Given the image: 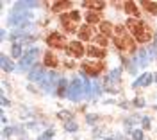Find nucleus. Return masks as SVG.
<instances>
[{"label":"nucleus","instance_id":"33","mask_svg":"<svg viewBox=\"0 0 157 140\" xmlns=\"http://www.w3.org/2000/svg\"><path fill=\"white\" fill-rule=\"evenodd\" d=\"M95 41H97V43L100 45V47H105V45H107V38H105L104 34H100V36H97V38H95Z\"/></svg>","mask_w":157,"mask_h":140},{"label":"nucleus","instance_id":"24","mask_svg":"<svg viewBox=\"0 0 157 140\" xmlns=\"http://www.w3.org/2000/svg\"><path fill=\"white\" fill-rule=\"evenodd\" d=\"M100 31H102L104 36H111V34H113V23H109V22H102V23H100Z\"/></svg>","mask_w":157,"mask_h":140},{"label":"nucleus","instance_id":"20","mask_svg":"<svg viewBox=\"0 0 157 140\" xmlns=\"http://www.w3.org/2000/svg\"><path fill=\"white\" fill-rule=\"evenodd\" d=\"M70 6H71V2H68V0H59V2H56L52 6V9L56 11V13H61V11L70 9Z\"/></svg>","mask_w":157,"mask_h":140},{"label":"nucleus","instance_id":"10","mask_svg":"<svg viewBox=\"0 0 157 140\" xmlns=\"http://www.w3.org/2000/svg\"><path fill=\"white\" fill-rule=\"evenodd\" d=\"M45 77H47V76H45V70H43L41 65H36V67L29 72V81H39V83H43Z\"/></svg>","mask_w":157,"mask_h":140},{"label":"nucleus","instance_id":"16","mask_svg":"<svg viewBox=\"0 0 157 140\" xmlns=\"http://www.w3.org/2000/svg\"><path fill=\"white\" fill-rule=\"evenodd\" d=\"M68 88H70L68 79L61 77V81H59V84H57V88H56V92H57L59 97H63V95H66V93H68Z\"/></svg>","mask_w":157,"mask_h":140},{"label":"nucleus","instance_id":"40","mask_svg":"<svg viewBox=\"0 0 157 140\" xmlns=\"http://www.w3.org/2000/svg\"><path fill=\"white\" fill-rule=\"evenodd\" d=\"M66 67H68V68H71V67H75V63H73V61L70 60V61H68V63H66Z\"/></svg>","mask_w":157,"mask_h":140},{"label":"nucleus","instance_id":"2","mask_svg":"<svg viewBox=\"0 0 157 140\" xmlns=\"http://www.w3.org/2000/svg\"><path fill=\"white\" fill-rule=\"evenodd\" d=\"M84 95H86V92H84V81L80 79V77L71 79L66 97H68L70 101H73V102H78V101H82Z\"/></svg>","mask_w":157,"mask_h":140},{"label":"nucleus","instance_id":"7","mask_svg":"<svg viewBox=\"0 0 157 140\" xmlns=\"http://www.w3.org/2000/svg\"><path fill=\"white\" fill-rule=\"evenodd\" d=\"M114 45H116L120 50H134L136 45H134V40L130 36H123V38H114Z\"/></svg>","mask_w":157,"mask_h":140},{"label":"nucleus","instance_id":"8","mask_svg":"<svg viewBox=\"0 0 157 140\" xmlns=\"http://www.w3.org/2000/svg\"><path fill=\"white\" fill-rule=\"evenodd\" d=\"M132 63H134L136 67H147L148 63H150V54H148V50L147 49H141L136 54V58L132 60Z\"/></svg>","mask_w":157,"mask_h":140},{"label":"nucleus","instance_id":"29","mask_svg":"<svg viewBox=\"0 0 157 140\" xmlns=\"http://www.w3.org/2000/svg\"><path fill=\"white\" fill-rule=\"evenodd\" d=\"M54 133H56L54 130H47L45 133H41V135H39L38 140H52V138H54Z\"/></svg>","mask_w":157,"mask_h":140},{"label":"nucleus","instance_id":"38","mask_svg":"<svg viewBox=\"0 0 157 140\" xmlns=\"http://www.w3.org/2000/svg\"><path fill=\"white\" fill-rule=\"evenodd\" d=\"M143 128H145V130H148V128H150V117H143Z\"/></svg>","mask_w":157,"mask_h":140},{"label":"nucleus","instance_id":"43","mask_svg":"<svg viewBox=\"0 0 157 140\" xmlns=\"http://www.w3.org/2000/svg\"><path fill=\"white\" fill-rule=\"evenodd\" d=\"M105 140H114V138H105Z\"/></svg>","mask_w":157,"mask_h":140},{"label":"nucleus","instance_id":"27","mask_svg":"<svg viewBox=\"0 0 157 140\" xmlns=\"http://www.w3.org/2000/svg\"><path fill=\"white\" fill-rule=\"evenodd\" d=\"M91 90H93V97H97V95L102 93V86H100V83H98L97 79L91 83Z\"/></svg>","mask_w":157,"mask_h":140},{"label":"nucleus","instance_id":"22","mask_svg":"<svg viewBox=\"0 0 157 140\" xmlns=\"http://www.w3.org/2000/svg\"><path fill=\"white\" fill-rule=\"evenodd\" d=\"M143 7L148 14H152V16L157 14V2H143Z\"/></svg>","mask_w":157,"mask_h":140},{"label":"nucleus","instance_id":"6","mask_svg":"<svg viewBox=\"0 0 157 140\" xmlns=\"http://www.w3.org/2000/svg\"><path fill=\"white\" fill-rule=\"evenodd\" d=\"M59 81L61 79H59L57 74H56V72H50V74H47V77L43 79V83H39V84H41V88H43L45 92H52L54 86L59 84Z\"/></svg>","mask_w":157,"mask_h":140},{"label":"nucleus","instance_id":"37","mask_svg":"<svg viewBox=\"0 0 157 140\" xmlns=\"http://www.w3.org/2000/svg\"><path fill=\"white\" fill-rule=\"evenodd\" d=\"M70 16H71V20H73V22L80 20V13H78V11H71V13H70Z\"/></svg>","mask_w":157,"mask_h":140},{"label":"nucleus","instance_id":"19","mask_svg":"<svg viewBox=\"0 0 157 140\" xmlns=\"http://www.w3.org/2000/svg\"><path fill=\"white\" fill-rule=\"evenodd\" d=\"M82 6H86L88 9H93V11H100L105 4H104V2H97V0H84Z\"/></svg>","mask_w":157,"mask_h":140},{"label":"nucleus","instance_id":"42","mask_svg":"<svg viewBox=\"0 0 157 140\" xmlns=\"http://www.w3.org/2000/svg\"><path fill=\"white\" fill-rule=\"evenodd\" d=\"M154 45H157V34H155V43H154Z\"/></svg>","mask_w":157,"mask_h":140},{"label":"nucleus","instance_id":"11","mask_svg":"<svg viewBox=\"0 0 157 140\" xmlns=\"http://www.w3.org/2000/svg\"><path fill=\"white\" fill-rule=\"evenodd\" d=\"M68 49H70V54H71V56H75V58L84 56V47H82V43H80V41H70Z\"/></svg>","mask_w":157,"mask_h":140},{"label":"nucleus","instance_id":"9","mask_svg":"<svg viewBox=\"0 0 157 140\" xmlns=\"http://www.w3.org/2000/svg\"><path fill=\"white\" fill-rule=\"evenodd\" d=\"M47 43H48L52 49H63L64 47V40H63V36L57 34V32H52L48 38H47Z\"/></svg>","mask_w":157,"mask_h":140},{"label":"nucleus","instance_id":"23","mask_svg":"<svg viewBox=\"0 0 157 140\" xmlns=\"http://www.w3.org/2000/svg\"><path fill=\"white\" fill-rule=\"evenodd\" d=\"M86 20H88L89 25H93V23H98V25H100V23H102V22H100V16H98V13H95V11H89L88 14H86Z\"/></svg>","mask_w":157,"mask_h":140},{"label":"nucleus","instance_id":"39","mask_svg":"<svg viewBox=\"0 0 157 140\" xmlns=\"http://www.w3.org/2000/svg\"><path fill=\"white\" fill-rule=\"evenodd\" d=\"M11 102H9V99L6 97V95H2V106H9Z\"/></svg>","mask_w":157,"mask_h":140},{"label":"nucleus","instance_id":"12","mask_svg":"<svg viewBox=\"0 0 157 140\" xmlns=\"http://www.w3.org/2000/svg\"><path fill=\"white\" fill-rule=\"evenodd\" d=\"M152 81H154V76H152V74H141V76L134 81V88H137V86H148Z\"/></svg>","mask_w":157,"mask_h":140},{"label":"nucleus","instance_id":"17","mask_svg":"<svg viewBox=\"0 0 157 140\" xmlns=\"http://www.w3.org/2000/svg\"><path fill=\"white\" fill-rule=\"evenodd\" d=\"M91 34H93V29H91L89 25H82V27L78 29V40L88 41L89 38H91Z\"/></svg>","mask_w":157,"mask_h":140},{"label":"nucleus","instance_id":"15","mask_svg":"<svg viewBox=\"0 0 157 140\" xmlns=\"http://www.w3.org/2000/svg\"><path fill=\"white\" fill-rule=\"evenodd\" d=\"M43 63L47 65V67H50V68H54V67H57V58H56V54L50 50V52H47L45 56H43Z\"/></svg>","mask_w":157,"mask_h":140},{"label":"nucleus","instance_id":"25","mask_svg":"<svg viewBox=\"0 0 157 140\" xmlns=\"http://www.w3.org/2000/svg\"><path fill=\"white\" fill-rule=\"evenodd\" d=\"M14 133H23V128H4V131H2V135L4 137H13Z\"/></svg>","mask_w":157,"mask_h":140},{"label":"nucleus","instance_id":"44","mask_svg":"<svg viewBox=\"0 0 157 140\" xmlns=\"http://www.w3.org/2000/svg\"><path fill=\"white\" fill-rule=\"evenodd\" d=\"M127 140H128V138H127Z\"/></svg>","mask_w":157,"mask_h":140},{"label":"nucleus","instance_id":"35","mask_svg":"<svg viewBox=\"0 0 157 140\" xmlns=\"http://www.w3.org/2000/svg\"><path fill=\"white\" fill-rule=\"evenodd\" d=\"M114 32H116V34L120 36V38L127 36V34H125V27H123V25H116V27H114Z\"/></svg>","mask_w":157,"mask_h":140},{"label":"nucleus","instance_id":"1","mask_svg":"<svg viewBox=\"0 0 157 140\" xmlns=\"http://www.w3.org/2000/svg\"><path fill=\"white\" fill-rule=\"evenodd\" d=\"M127 27L130 29V32L134 34V40L139 41V43H147V41L152 40V31L148 29L141 20L130 18V20H127Z\"/></svg>","mask_w":157,"mask_h":140},{"label":"nucleus","instance_id":"30","mask_svg":"<svg viewBox=\"0 0 157 140\" xmlns=\"http://www.w3.org/2000/svg\"><path fill=\"white\" fill-rule=\"evenodd\" d=\"M64 130H66V131H77L78 126H77V122H75V120H68V122H64Z\"/></svg>","mask_w":157,"mask_h":140},{"label":"nucleus","instance_id":"41","mask_svg":"<svg viewBox=\"0 0 157 140\" xmlns=\"http://www.w3.org/2000/svg\"><path fill=\"white\" fill-rule=\"evenodd\" d=\"M154 81H155V83H157V72H155V74H154Z\"/></svg>","mask_w":157,"mask_h":140},{"label":"nucleus","instance_id":"3","mask_svg":"<svg viewBox=\"0 0 157 140\" xmlns=\"http://www.w3.org/2000/svg\"><path fill=\"white\" fill-rule=\"evenodd\" d=\"M38 58H39V49L36 47H32V49L27 50V54H23V58L20 60V70H32L34 68V65L38 63Z\"/></svg>","mask_w":157,"mask_h":140},{"label":"nucleus","instance_id":"28","mask_svg":"<svg viewBox=\"0 0 157 140\" xmlns=\"http://www.w3.org/2000/svg\"><path fill=\"white\" fill-rule=\"evenodd\" d=\"M136 122H137V117H130V119L123 120V126H125V130H127V131H130V130H132V126H134Z\"/></svg>","mask_w":157,"mask_h":140},{"label":"nucleus","instance_id":"21","mask_svg":"<svg viewBox=\"0 0 157 140\" xmlns=\"http://www.w3.org/2000/svg\"><path fill=\"white\" fill-rule=\"evenodd\" d=\"M125 11H127V14H132V16L139 14V7L136 6V2H125Z\"/></svg>","mask_w":157,"mask_h":140},{"label":"nucleus","instance_id":"13","mask_svg":"<svg viewBox=\"0 0 157 140\" xmlns=\"http://www.w3.org/2000/svg\"><path fill=\"white\" fill-rule=\"evenodd\" d=\"M86 52H88V56L89 58H100V60H102V58H104V56H105V50L102 49V47H97V45H91V47H88V50H86Z\"/></svg>","mask_w":157,"mask_h":140},{"label":"nucleus","instance_id":"26","mask_svg":"<svg viewBox=\"0 0 157 140\" xmlns=\"http://www.w3.org/2000/svg\"><path fill=\"white\" fill-rule=\"evenodd\" d=\"M11 56H13V58H20V60L23 58V56H21V45H20V43H13V49H11Z\"/></svg>","mask_w":157,"mask_h":140},{"label":"nucleus","instance_id":"5","mask_svg":"<svg viewBox=\"0 0 157 140\" xmlns=\"http://www.w3.org/2000/svg\"><path fill=\"white\" fill-rule=\"evenodd\" d=\"M102 68H104V63H100V61H97V63H84L82 65V74L95 77V76H98L102 72Z\"/></svg>","mask_w":157,"mask_h":140},{"label":"nucleus","instance_id":"31","mask_svg":"<svg viewBox=\"0 0 157 140\" xmlns=\"http://www.w3.org/2000/svg\"><path fill=\"white\" fill-rule=\"evenodd\" d=\"M97 120H98V115H97V113H88V115H86V122H88L89 126L97 124Z\"/></svg>","mask_w":157,"mask_h":140},{"label":"nucleus","instance_id":"4","mask_svg":"<svg viewBox=\"0 0 157 140\" xmlns=\"http://www.w3.org/2000/svg\"><path fill=\"white\" fill-rule=\"evenodd\" d=\"M29 20H30V14L27 13V9L14 7L13 13H11V16H9V20H7V23H9L11 27H20V25H25Z\"/></svg>","mask_w":157,"mask_h":140},{"label":"nucleus","instance_id":"32","mask_svg":"<svg viewBox=\"0 0 157 140\" xmlns=\"http://www.w3.org/2000/svg\"><path fill=\"white\" fill-rule=\"evenodd\" d=\"M57 117L68 122V120H71V113H70V111H66V110H63V111H59V113H57Z\"/></svg>","mask_w":157,"mask_h":140},{"label":"nucleus","instance_id":"36","mask_svg":"<svg viewBox=\"0 0 157 140\" xmlns=\"http://www.w3.org/2000/svg\"><path fill=\"white\" fill-rule=\"evenodd\" d=\"M134 106H137V108H143V106H145V99L136 97V99H134Z\"/></svg>","mask_w":157,"mask_h":140},{"label":"nucleus","instance_id":"18","mask_svg":"<svg viewBox=\"0 0 157 140\" xmlns=\"http://www.w3.org/2000/svg\"><path fill=\"white\" fill-rule=\"evenodd\" d=\"M0 61H2V70H6V72H13V70H14V63H13L6 54L0 56Z\"/></svg>","mask_w":157,"mask_h":140},{"label":"nucleus","instance_id":"34","mask_svg":"<svg viewBox=\"0 0 157 140\" xmlns=\"http://www.w3.org/2000/svg\"><path fill=\"white\" fill-rule=\"evenodd\" d=\"M132 140H143V130H134L132 131Z\"/></svg>","mask_w":157,"mask_h":140},{"label":"nucleus","instance_id":"14","mask_svg":"<svg viewBox=\"0 0 157 140\" xmlns=\"http://www.w3.org/2000/svg\"><path fill=\"white\" fill-rule=\"evenodd\" d=\"M61 25L64 27L66 32H75V25H73V20H70L68 14H63L61 16Z\"/></svg>","mask_w":157,"mask_h":140}]
</instances>
